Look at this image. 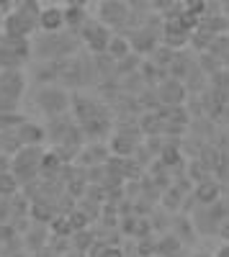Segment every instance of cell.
I'll list each match as a JSON object with an SVG mask.
<instances>
[{"label": "cell", "instance_id": "cell-1", "mask_svg": "<svg viewBox=\"0 0 229 257\" xmlns=\"http://www.w3.org/2000/svg\"><path fill=\"white\" fill-rule=\"evenodd\" d=\"M65 26H67V13H65V8H59V6L41 8V13H39V29H44L47 34H59Z\"/></svg>", "mask_w": 229, "mask_h": 257}, {"label": "cell", "instance_id": "cell-2", "mask_svg": "<svg viewBox=\"0 0 229 257\" xmlns=\"http://www.w3.org/2000/svg\"><path fill=\"white\" fill-rule=\"evenodd\" d=\"M36 103H39V108L49 113V116H59L62 111L67 108V95L62 93V90H54V88H44L39 95H36Z\"/></svg>", "mask_w": 229, "mask_h": 257}, {"label": "cell", "instance_id": "cell-3", "mask_svg": "<svg viewBox=\"0 0 229 257\" xmlns=\"http://www.w3.org/2000/svg\"><path fill=\"white\" fill-rule=\"evenodd\" d=\"M24 93V75L18 70H3L0 72V95L8 98L11 103H16Z\"/></svg>", "mask_w": 229, "mask_h": 257}, {"label": "cell", "instance_id": "cell-4", "mask_svg": "<svg viewBox=\"0 0 229 257\" xmlns=\"http://www.w3.org/2000/svg\"><path fill=\"white\" fill-rule=\"evenodd\" d=\"M82 36H85V41L90 44V49H95V52L108 49V44H111V34H108V29L103 26V24H90V26H85V29H82Z\"/></svg>", "mask_w": 229, "mask_h": 257}, {"label": "cell", "instance_id": "cell-5", "mask_svg": "<svg viewBox=\"0 0 229 257\" xmlns=\"http://www.w3.org/2000/svg\"><path fill=\"white\" fill-rule=\"evenodd\" d=\"M18 190V178L11 173H0V196H13Z\"/></svg>", "mask_w": 229, "mask_h": 257}, {"label": "cell", "instance_id": "cell-6", "mask_svg": "<svg viewBox=\"0 0 229 257\" xmlns=\"http://www.w3.org/2000/svg\"><path fill=\"white\" fill-rule=\"evenodd\" d=\"M103 257H124V254H121V249H116V247H106Z\"/></svg>", "mask_w": 229, "mask_h": 257}, {"label": "cell", "instance_id": "cell-7", "mask_svg": "<svg viewBox=\"0 0 229 257\" xmlns=\"http://www.w3.org/2000/svg\"><path fill=\"white\" fill-rule=\"evenodd\" d=\"M216 257H229V244H224L221 249H219V254Z\"/></svg>", "mask_w": 229, "mask_h": 257}]
</instances>
